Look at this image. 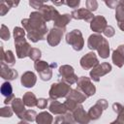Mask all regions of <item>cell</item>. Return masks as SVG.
Wrapping results in <instances>:
<instances>
[{
    "label": "cell",
    "mask_w": 124,
    "mask_h": 124,
    "mask_svg": "<svg viewBox=\"0 0 124 124\" xmlns=\"http://www.w3.org/2000/svg\"><path fill=\"white\" fill-rule=\"evenodd\" d=\"M12 91H13V89H12V86H11V84L9 82H5L2 85V87H1V92H2V94L4 96L11 95L12 94Z\"/></svg>",
    "instance_id": "6da1fadb"
}]
</instances>
